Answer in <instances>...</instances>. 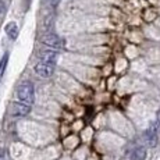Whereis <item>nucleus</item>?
I'll return each mask as SVG.
<instances>
[{
	"label": "nucleus",
	"instance_id": "obj_8",
	"mask_svg": "<svg viewBox=\"0 0 160 160\" xmlns=\"http://www.w3.org/2000/svg\"><path fill=\"white\" fill-rule=\"evenodd\" d=\"M146 159V150L145 148H137L132 150L131 160H145Z\"/></svg>",
	"mask_w": 160,
	"mask_h": 160
},
{
	"label": "nucleus",
	"instance_id": "obj_3",
	"mask_svg": "<svg viewBox=\"0 0 160 160\" xmlns=\"http://www.w3.org/2000/svg\"><path fill=\"white\" fill-rule=\"evenodd\" d=\"M31 112L29 104L24 103V102H14L10 107V114L14 117H24Z\"/></svg>",
	"mask_w": 160,
	"mask_h": 160
},
{
	"label": "nucleus",
	"instance_id": "obj_10",
	"mask_svg": "<svg viewBox=\"0 0 160 160\" xmlns=\"http://www.w3.org/2000/svg\"><path fill=\"white\" fill-rule=\"evenodd\" d=\"M7 60H8V54L6 53L4 56H3L2 58V64H0V72L3 74V71H4V68H6V64H7Z\"/></svg>",
	"mask_w": 160,
	"mask_h": 160
},
{
	"label": "nucleus",
	"instance_id": "obj_6",
	"mask_svg": "<svg viewBox=\"0 0 160 160\" xmlns=\"http://www.w3.org/2000/svg\"><path fill=\"white\" fill-rule=\"evenodd\" d=\"M145 139L149 146L155 148L158 145V131H156V127H150L145 131Z\"/></svg>",
	"mask_w": 160,
	"mask_h": 160
},
{
	"label": "nucleus",
	"instance_id": "obj_2",
	"mask_svg": "<svg viewBox=\"0 0 160 160\" xmlns=\"http://www.w3.org/2000/svg\"><path fill=\"white\" fill-rule=\"evenodd\" d=\"M41 42L43 45L49 46V48H53V49H61L66 46V41H64L63 38H60V36L54 32L45 33V35L41 38Z\"/></svg>",
	"mask_w": 160,
	"mask_h": 160
},
{
	"label": "nucleus",
	"instance_id": "obj_7",
	"mask_svg": "<svg viewBox=\"0 0 160 160\" xmlns=\"http://www.w3.org/2000/svg\"><path fill=\"white\" fill-rule=\"evenodd\" d=\"M4 31H6V33H7L8 38L13 39V41L18 36V27H17L15 22H8L7 25H6Z\"/></svg>",
	"mask_w": 160,
	"mask_h": 160
},
{
	"label": "nucleus",
	"instance_id": "obj_4",
	"mask_svg": "<svg viewBox=\"0 0 160 160\" xmlns=\"http://www.w3.org/2000/svg\"><path fill=\"white\" fill-rule=\"evenodd\" d=\"M33 70H35V72L38 74L39 77H42V78H49V77L53 75L54 66H53V64H49V63H43V61H41V63L36 64Z\"/></svg>",
	"mask_w": 160,
	"mask_h": 160
},
{
	"label": "nucleus",
	"instance_id": "obj_5",
	"mask_svg": "<svg viewBox=\"0 0 160 160\" xmlns=\"http://www.w3.org/2000/svg\"><path fill=\"white\" fill-rule=\"evenodd\" d=\"M57 52L54 50H42L41 53H39V58H41V61H43V63H49V64H56L57 61Z\"/></svg>",
	"mask_w": 160,
	"mask_h": 160
},
{
	"label": "nucleus",
	"instance_id": "obj_11",
	"mask_svg": "<svg viewBox=\"0 0 160 160\" xmlns=\"http://www.w3.org/2000/svg\"><path fill=\"white\" fill-rule=\"evenodd\" d=\"M3 10H4V3H3V0H0V14L3 13Z\"/></svg>",
	"mask_w": 160,
	"mask_h": 160
},
{
	"label": "nucleus",
	"instance_id": "obj_1",
	"mask_svg": "<svg viewBox=\"0 0 160 160\" xmlns=\"http://www.w3.org/2000/svg\"><path fill=\"white\" fill-rule=\"evenodd\" d=\"M17 98L20 102L32 104L33 100H35V89H33L32 82H29V81L22 82L17 89Z\"/></svg>",
	"mask_w": 160,
	"mask_h": 160
},
{
	"label": "nucleus",
	"instance_id": "obj_9",
	"mask_svg": "<svg viewBox=\"0 0 160 160\" xmlns=\"http://www.w3.org/2000/svg\"><path fill=\"white\" fill-rule=\"evenodd\" d=\"M60 3V0H43V6H46V7H56V6Z\"/></svg>",
	"mask_w": 160,
	"mask_h": 160
}]
</instances>
